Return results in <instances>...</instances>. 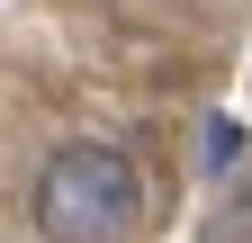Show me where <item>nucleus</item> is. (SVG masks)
<instances>
[{
	"label": "nucleus",
	"instance_id": "obj_1",
	"mask_svg": "<svg viewBox=\"0 0 252 243\" xmlns=\"http://www.w3.org/2000/svg\"><path fill=\"white\" fill-rule=\"evenodd\" d=\"M36 234L45 243H135L144 225V171L117 144H63L36 171Z\"/></svg>",
	"mask_w": 252,
	"mask_h": 243
},
{
	"label": "nucleus",
	"instance_id": "obj_2",
	"mask_svg": "<svg viewBox=\"0 0 252 243\" xmlns=\"http://www.w3.org/2000/svg\"><path fill=\"white\" fill-rule=\"evenodd\" d=\"M198 243H252V171L234 180L225 198L207 207V225H198Z\"/></svg>",
	"mask_w": 252,
	"mask_h": 243
},
{
	"label": "nucleus",
	"instance_id": "obj_3",
	"mask_svg": "<svg viewBox=\"0 0 252 243\" xmlns=\"http://www.w3.org/2000/svg\"><path fill=\"white\" fill-rule=\"evenodd\" d=\"M234 144H243V135L225 126V117H216V126H207V171H225V162H234Z\"/></svg>",
	"mask_w": 252,
	"mask_h": 243
}]
</instances>
